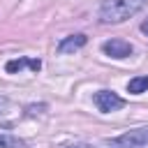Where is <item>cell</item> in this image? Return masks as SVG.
<instances>
[{"label":"cell","instance_id":"8","mask_svg":"<svg viewBox=\"0 0 148 148\" xmlns=\"http://www.w3.org/2000/svg\"><path fill=\"white\" fill-rule=\"evenodd\" d=\"M127 90H130L132 95L146 92V90H148V76H136V79H132V81L127 83Z\"/></svg>","mask_w":148,"mask_h":148},{"label":"cell","instance_id":"1","mask_svg":"<svg viewBox=\"0 0 148 148\" xmlns=\"http://www.w3.org/2000/svg\"><path fill=\"white\" fill-rule=\"evenodd\" d=\"M148 0H106L99 7V21L102 23H120L130 16H134L139 9H143Z\"/></svg>","mask_w":148,"mask_h":148},{"label":"cell","instance_id":"2","mask_svg":"<svg viewBox=\"0 0 148 148\" xmlns=\"http://www.w3.org/2000/svg\"><path fill=\"white\" fill-rule=\"evenodd\" d=\"M109 146H111V148H143V146H148V127L130 130V132L111 139Z\"/></svg>","mask_w":148,"mask_h":148},{"label":"cell","instance_id":"9","mask_svg":"<svg viewBox=\"0 0 148 148\" xmlns=\"http://www.w3.org/2000/svg\"><path fill=\"white\" fill-rule=\"evenodd\" d=\"M7 109H9V99L0 95V116H5V113H7Z\"/></svg>","mask_w":148,"mask_h":148},{"label":"cell","instance_id":"5","mask_svg":"<svg viewBox=\"0 0 148 148\" xmlns=\"http://www.w3.org/2000/svg\"><path fill=\"white\" fill-rule=\"evenodd\" d=\"M86 42H88V37H86L83 32L69 35V37H65V39L58 44V51H60V53H72V51H79L81 46H86Z\"/></svg>","mask_w":148,"mask_h":148},{"label":"cell","instance_id":"6","mask_svg":"<svg viewBox=\"0 0 148 148\" xmlns=\"http://www.w3.org/2000/svg\"><path fill=\"white\" fill-rule=\"evenodd\" d=\"M23 67H30V69H39L42 67V62L39 60H30V58H18V60H9L7 65H5V69L9 72V74H14V72H21Z\"/></svg>","mask_w":148,"mask_h":148},{"label":"cell","instance_id":"3","mask_svg":"<svg viewBox=\"0 0 148 148\" xmlns=\"http://www.w3.org/2000/svg\"><path fill=\"white\" fill-rule=\"evenodd\" d=\"M95 104H97V109L99 111H104V113H111V111H116V109H123L125 106V99L123 97H118L113 90H99V92H95Z\"/></svg>","mask_w":148,"mask_h":148},{"label":"cell","instance_id":"10","mask_svg":"<svg viewBox=\"0 0 148 148\" xmlns=\"http://www.w3.org/2000/svg\"><path fill=\"white\" fill-rule=\"evenodd\" d=\"M141 32H143V35H148V18L141 23Z\"/></svg>","mask_w":148,"mask_h":148},{"label":"cell","instance_id":"4","mask_svg":"<svg viewBox=\"0 0 148 148\" xmlns=\"http://www.w3.org/2000/svg\"><path fill=\"white\" fill-rule=\"evenodd\" d=\"M102 51L106 53V56H111V58H130L132 56V44L130 42H125V39H109V42H104L102 44Z\"/></svg>","mask_w":148,"mask_h":148},{"label":"cell","instance_id":"11","mask_svg":"<svg viewBox=\"0 0 148 148\" xmlns=\"http://www.w3.org/2000/svg\"><path fill=\"white\" fill-rule=\"evenodd\" d=\"M69 148H88V146H69Z\"/></svg>","mask_w":148,"mask_h":148},{"label":"cell","instance_id":"7","mask_svg":"<svg viewBox=\"0 0 148 148\" xmlns=\"http://www.w3.org/2000/svg\"><path fill=\"white\" fill-rule=\"evenodd\" d=\"M0 148H25V141L18 139V136H12V134L0 132Z\"/></svg>","mask_w":148,"mask_h":148}]
</instances>
